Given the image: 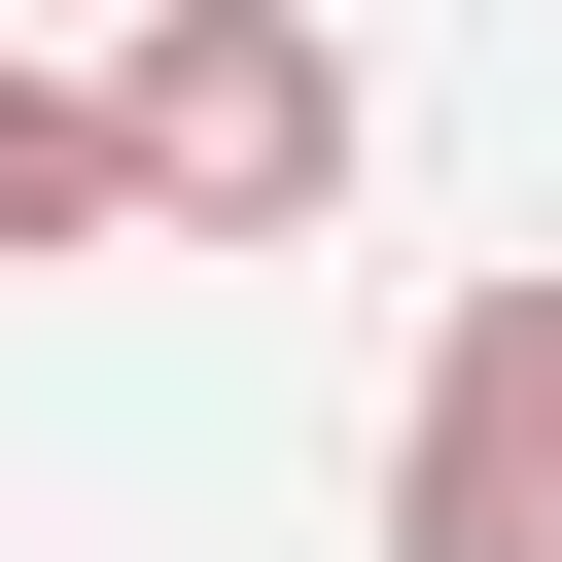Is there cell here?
Masks as SVG:
<instances>
[{
	"instance_id": "6da1fadb",
	"label": "cell",
	"mask_w": 562,
	"mask_h": 562,
	"mask_svg": "<svg viewBox=\"0 0 562 562\" xmlns=\"http://www.w3.org/2000/svg\"><path fill=\"white\" fill-rule=\"evenodd\" d=\"M105 176H140L176 246H316V211H351V35H316V0H140V35H105Z\"/></svg>"
},
{
	"instance_id": "3957f363",
	"label": "cell",
	"mask_w": 562,
	"mask_h": 562,
	"mask_svg": "<svg viewBox=\"0 0 562 562\" xmlns=\"http://www.w3.org/2000/svg\"><path fill=\"white\" fill-rule=\"evenodd\" d=\"M35 246H140V176H105V70L0 35V281H35Z\"/></svg>"
},
{
	"instance_id": "7a4b0ae2",
	"label": "cell",
	"mask_w": 562,
	"mask_h": 562,
	"mask_svg": "<svg viewBox=\"0 0 562 562\" xmlns=\"http://www.w3.org/2000/svg\"><path fill=\"white\" fill-rule=\"evenodd\" d=\"M386 562H562V281H457V316H422V422H386Z\"/></svg>"
},
{
	"instance_id": "277c9868",
	"label": "cell",
	"mask_w": 562,
	"mask_h": 562,
	"mask_svg": "<svg viewBox=\"0 0 562 562\" xmlns=\"http://www.w3.org/2000/svg\"><path fill=\"white\" fill-rule=\"evenodd\" d=\"M105 35H140V0H105Z\"/></svg>"
}]
</instances>
